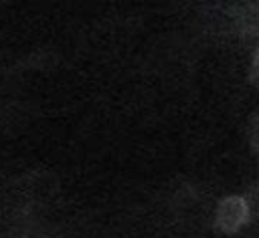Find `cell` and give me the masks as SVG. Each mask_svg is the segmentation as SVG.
Returning a JSON list of instances; mask_svg holds the SVG:
<instances>
[{
  "label": "cell",
  "instance_id": "6da1fadb",
  "mask_svg": "<svg viewBox=\"0 0 259 238\" xmlns=\"http://www.w3.org/2000/svg\"><path fill=\"white\" fill-rule=\"evenodd\" d=\"M247 216V208L239 198H229L219 206V226L225 230H237Z\"/></svg>",
  "mask_w": 259,
  "mask_h": 238
},
{
  "label": "cell",
  "instance_id": "7a4b0ae2",
  "mask_svg": "<svg viewBox=\"0 0 259 238\" xmlns=\"http://www.w3.org/2000/svg\"><path fill=\"white\" fill-rule=\"evenodd\" d=\"M255 79H259V54L255 56V73H253Z\"/></svg>",
  "mask_w": 259,
  "mask_h": 238
}]
</instances>
